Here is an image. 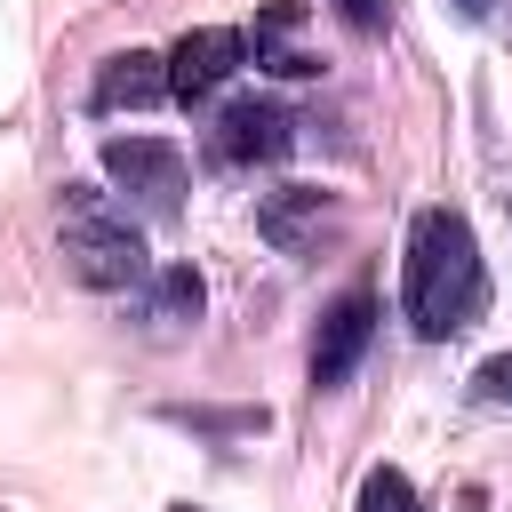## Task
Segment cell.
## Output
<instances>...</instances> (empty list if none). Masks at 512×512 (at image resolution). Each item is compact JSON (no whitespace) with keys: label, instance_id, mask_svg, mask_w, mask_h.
Segmentation results:
<instances>
[{"label":"cell","instance_id":"obj_1","mask_svg":"<svg viewBox=\"0 0 512 512\" xmlns=\"http://www.w3.org/2000/svg\"><path fill=\"white\" fill-rule=\"evenodd\" d=\"M400 304L416 336H464L488 312V264L480 240L456 208H416L408 216V256H400Z\"/></svg>","mask_w":512,"mask_h":512},{"label":"cell","instance_id":"obj_2","mask_svg":"<svg viewBox=\"0 0 512 512\" xmlns=\"http://www.w3.org/2000/svg\"><path fill=\"white\" fill-rule=\"evenodd\" d=\"M64 264H72V280H88V288H136V280H152V256H144V232H136V216L112 200V192H96V184H64Z\"/></svg>","mask_w":512,"mask_h":512},{"label":"cell","instance_id":"obj_3","mask_svg":"<svg viewBox=\"0 0 512 512\" xmlns=\"http://www.w3.org/2000/svg\"><path fill=\"white\" fill-rule=\"evenodd\" d=\"M104 176H112L120 208L136 200L144 216H176V200H184V152L160 144V136H112L104 144Z\"/></svg>","mask_w":512,"mask_h":512},{"label":"cell","instance_id":"obj_4","mask_svg":"<svg viewBox=\"0 0 512 512\" xmlns=\"http://www.w3.org/2000/svg\"><path fill=\"white\" fill-rule=\"evenodd\" d=\"M288 144H296V120H288L272 96H240V104H224L216 128H208V160H216V168H256V160H280Z\"/></svg>","mask_w":512,"mask_h":512},{"label":"cell","instance_id":"obj_5","mask_svg":"<svg viewBox=\"0 0 512 512\" xmlns=\"http://www.w3.org/2000/svg\"><path fill=\"white\" fill-rule=\"evenodd\" d=\"M240 64H248V32L200 24V32H184V40L168 48V96H176V104H208Z\"/></svg>","mask_w":512,"mask_h":512},{"label":"cell","instance_id":"obj_6","mask_svg":"<svg viewBox=\"0 0 512 512\" xmlns=\"http://www.w3.org/2000/svg\"><path fill=\"white\" fill-rule=\"evenodd\" d=\"M368 344H376V296L352 288V296H336V304L320 312V336H312V392H336V384L360 368Z\"/></svg>","mask_w":512,"mask_h":512},{"label":"cell","instance_id":"obj_7","mask_svg":"<svg viewBox=\"0 0 512 512\" xmlns=\"http://www.w3.org/2000/svg\"><path fill=\"white\" fill-rule=\"evenodd\" d=\"M160 96H168V56H152V48L104 56V64H96V88H88L96 112H144V104H160Z\"/></svg>","mask_w":512,"mask_h":512},{"label":"cell","instance_id":"obj_8","mask_svg":"<svg viewBox=\"0 0 512 512\" xmlns=\"http://www.w3.org/2000/svg\"><path fill=\"white\" fill-rule=\"evenodd\" d=\"M336 224V200L328 192H312V184H288V192H272L264 208H256V232L272 240V248H288V256H304V248H320V232Z\"/></svg>","mask_w":512,"mask_h":512},{"label":"cell","instance_id":"obj_9","mask_svg":"<svg viewBox=\"0 0 512 512\" xmlns=\"http://www.w3.org/2000/svg\"><path fill=\"white\" fill-rule=\"evenodd\" d=\"M304 32V8L296 0H272L264 16H256V32H248V48H256V64H272V72H288V80H304V72H320V56L296 40Z\"/></svg>","mask_w":512,"mask_h":512},{"label":"cell","instance_id":"obj_10","mask_svg":"<svg viewBox=\"0 0 512 512\" xmlns=\"http://www.w3.org/2000/svg\"><path fill=\"white\" fill-rule=\"evenodd\" d=\"M152 320H200V272L192 264H168L152 280Z\"/></svg>","mask_w":512,"mask_h":512},{"label":"cell","instance_id":"obj_11","mask_svg":"<svg viewBox=\"0 0 512 512\" xmlns=\"http://www.w3.org/2000/svg\"><path fill=\"white\" fill-rule=\"evenodd\" d=\"M360 512H424V504H416V488H408V472H392V464H376V472L360 480Z\"/></svg>","mask_w":512,"mask_h":512},{"label":"cell","instance_id":"obj_12","mask_svg":"<svg viewBox=\"0 0 512 512\" xmlns=\"http://www.w3.org/2000/svg\"><path fill=\"white\" fill-rule=\"evenodd\" d=\"M472 392H480V400H512V352L480 360V368H472Z\"/></svg>","mask_w":512,"mask_h":512},{"label":"cell","instance_id":"obj_13","mask_svg":"<svg viewBox=\"0 0 512 512\" xmlns=\"http://www.w3.org/2000/svg\"><path fill=\"white\" fill-rule=\"evenodd\" d=\"M328 8H336L352 32H384V24H392V0H328Z\"/></svg>","mask_w":512,"mask_h":512},{"label":"cell","instance_id":"obj_14","mask_svg":"<svg viewBox=\"0 0 512 512\" xmlns=\"http://www.w3.org/2000/svg\"><path fill=\"white\" fill-rule=\"evenodd\" d=\"M456 8H464V16H480V8H488V0H456Z\"/></svg>","mask_w":512,"mask_h":512},{"label":"cell","instance_id":"obj_15","mask_svg":"<svg viewBox=\"0 0 512 512\" xmlns=\"http://www.w3.org/2000/svg\"><path fill=\"white\" fill-rule=\"evenodd\" d=\"M176 512H200V504H176Z\"/></svg>","mask_w":512,"mask_h":512}]
</instances>
